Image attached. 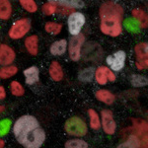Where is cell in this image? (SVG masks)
Segmentation results:
<instances>
[{"label": "cell", "mask_w": 148, "mask_h": 148, "mask_svg": "<svg viewBox=\"0 0 148 148\" xmlns=\"http://www.w3.org/2000/svg\"><path fill=\"white\" fill-rule=\"evenodd\" d=\"M13 132L21 145L27 148H39L46 139V133L33 116H23L16 121Z\"/></svg>", "instance_id": "6da1fadb"}, {"label": "cell", "mask_w": 148, "mask_h": 148, "mask_svg": "<svg viewBox=\"0 0 148 148\" xmlns=\"http://www.w3.org/2000/svg\"><path fill=\"white\" fill-rule=\"evenodd\" d=\"M101 31L103 34L111 37L121 35L123 27L121 20L123 17V8L113 1H107L100 7Z\"/></svg>", "instance_id": "7a4b0ae2"}, {"label": "cell", "mask_w": 148, "mask_h": 148, "mask_svg": "<svg viewBox=\"0 0 148 148\" xmlns=\"http://www.w3.org/2000/svg\"><path fill=\"white\" fill-rule=\"evenodd\" d=\"M64 128L68 134L73 135V136H84L88 130L84 121L77 118V116L68 119L65 123Z\"/></svg>", "instance_id": "3957f363"}, {"label": "cell", "mask_w": 148, "mask_h": 148, "mask_svg": "<svg viewBox=\"0 0 148 148\" xmlns=\"http://www.w3.org/2000/svg\"><path fill=\"white\" fill-rule=\"evenodd\" d=\"M31 29V24L28 19L24 18L16 21L12 25L11 29L9 30V37L13 40L21 39L25 36Z\"/></svg>", "instance_id": "277c9868"}, {"label": "cell", "mask_w": 148, "mask_h": 148, "mask_svg": "<svg viewBox=\"0 0 148 148\" xmlns=\"http://www.w3.org/2000/svg\"><path fill=\"white\" fill-rule=\"evenodd\" d=\"M84 40H85V37L80 34L73 36V38L70 39L68 51H69V56H70L71 60L77 61L80 59L81 47H82V45H83V42H84Z\"/></svg>", "instance_id": "5b68a950"}, {"label": "cell", "mask_w": 148, "mask_h": 148, "mask_svg": "<svg viewBox=\"0 0 148 148\" xmlns=\"http://www.w3.org/2000/svg\"><path fill=\"white\" fill-rule=\"evenodd\" d=\"M85 24V17L80 12H72L68 18V30L72 36L80 34Z\"/></svg>", "instance_id": "8992f818"}, {"label": "cell", "mask_w": 148, "mask_h": 148, "mask_svg": "<svg viewBox=\"0 0 148 148\" xmlns=\"http://www.w3.org/2000/svg\"><path fill=\"white\" fill-rule=\"evenodd\" d=\"M102 125L103 130L107 134H114L116 132V123L114 121L113 113L110 110H103L102 111Z\"/></svg>", "instance_id": "52a82bcc"}, {"label": "cell", "mask_w": 148, "mask_h": 148, "mask_svg": "<svg viewBox=\"0 0 148 148\" xmlns=\"http://www.w3.org/2000/svg\"><path fill=\"white\" fill-rule=\"evenodd\" d=\"M125 52L123 51H119L113 56H109L107 57V63L110 65V67L113 69L114 71H120L121 69L125 66Z\"/></svg>", "instance_id": "ba28073f"}, {"label": "cell", "mask_w": 148, "mask_h": 148, "mask_svg": "<svg viewBox=\"0 0 148 148\" xmlns=\"http://www.w3.org/2000/svg\"><path fill=\"white\" fill-rule=\"evenodd\" d=\"M95 79L100 85L107 84L108 81L114 82L116 80V75L113 73V71L106 66H100L95 71Z\"/></svg>", "instance_id": "9c48e42d"}, {"label": "cell", "mask_w": 148, "mask_h": 148, "mask_svg": "<svg viewBox=\"0 0 148 148\" xmlns=\"http://www.w3.org/2000/svg\"><path fill=\"white\" fill-rule=\"evenodd\" d=\"M15 51L13 49L8 47L7 45L0 46V64L1 65H8L15 60Z\"/></svg>", "instance_id": "30bf717a"}, {"label": "cell", "mask_w": 148, "mask_h": 148, "mask_svg": "<svg viewBox=\"0 0 148 148\" xmlns=\"http://www.w3.org/2000/svg\"><path fill=\"white\" fill-rule=\"evenodd\" d=\"M24 76L26 78V83L29 85H33L39 82L40 80V71L38 67L32 66L24 70Z\"/></svg>", "instance_id": "8fae6325"}, {"label": "cell", "mask_w": 148, "mask_h": 148, "mask_svg": "<svg viewBox=\"0 0 148 148\" xmlns=\"http://www.w3.org/2000/svg\"><path fill=\"white\" fill-rule=\"evenodd\" d=\"M49 75L53 81H61L63 78V70L61 65L57 61H52L49 66Z\"/></svg>", "instance_id": "7c38bea8"}, {"label": "cell", "mask_w": 148, "mask_h": 148, "mask_svg": "<svg viewBox=\"0 0 148 148\" xmlns=\"http://www.w3.org/2000/svg\"><path fill=\"white\" fill-rule=\"evenodd\" d=\"M38 37L37 36H30L25 40V47L28 49L32 56H37L38 54V49H39V45H38Z\"/></svg>", "instance_id": "4fadbf2b"}, {"label": "cell", "mask_w": 148, "mask_h": 148, "mask_svg": "<svg viewBox=\"0 0 148 148\" xmlns=\"http://www.w3.org/2000/svg\"><path fill=\"white\" fill-rule=\"evenodd\" d=\"M67 42L65 40H59L54 42L51 47V53L52 56H62L66 51Z\"/></svg>", "instance_id": "5bb4252c"}, {"label": "cell", "mask_w": 148, "mask_h": 148, "mask_svg": "<svg viewBox=\"0 0 148 148\" xmlns=\"http://www.w3.org/2000/svg\"><path fill=\"white\" fill-rule=\"evenodd\" d=\"M12 14V5L9 0H0V20H7Z\"/></svg>", "instance_id": "9a60e30c"}, {"label": "cell", "mask_w": 148, "mask_h": 148, "mask_svg": "<svg viewBox=\"0 0 148 148\" xmlns=\"http://www.w3.org/2000/svg\"><path fill=\"white\" fill-rule=\"evenodd\" d=\"M49 1L63 7H69V8H82V7H84V2L82 0H49Z\"/></svg>", "instance_id": "2e32d148"}, {"label": "cell", "mask_w": 148, "mask_h": 148, "mask_svg": "<svg viewBox=\"0 0 148 148\" xmlns=\"http://www.w3.org/2000/svg\"><path fill=\"white\" fill-rule=\"evenodd\" d=\"M135 54L137 57V61L148 60V44L147 42H140L135 46Z\"/></svg>", "instance_id": "e0dca14e"}, {"label": "cell", "mask_w": 148, "mask_h": 148, "mask_svg": "<svg viewBox=\"0 0 148 148\" xmlns=\"http://www.w3.org/2000/svg\"><path fill=\"white\" fill-rule=\"evenodd\" d=\"M96 98L99 101H101L103 103L107 105H111L114 102V95L113 93H111L108 90H99L96 92Z\"/></svg>", "instance_id": "ac0fdd59"}, {"label": "cell", "mask_w": 148, "mask_h": 148, "mask_svg": "<svg viewBox=\"0 0 148 148\" xmlns=\"http://www.w3.org/2000/svg\"><path fill=\"white\" fill-rule=\"evenodd\" d=\"M132 16L135 20H137L139 22L140 28H147L148 19H147V14L144 11L140 10V9H133Z\"/></svg>", "instance_id": "d6986e66"}, {"label": "cell", "mask_w": 148, "mask_h": 148, "mask_svg": "<svg viewBox=\"0 0 148 148\" xmlns=\"http://www.w3.org/2000/svg\"><path fill=\"white\" fill-rule=\"evenodd\" d=\"M141 146H143L142 141L136 134L128 136L127 140L120 145V147H141Z\"/></svg>", "instance_id": "ffe728a7"}, {"label": "cell", "mask_w": 148, "mask_h": 148, "mask_svg": "<svg viewBox=\"0 0 148 148\" xmlns=\"http://www.w3.org/2000/svg\"><path fill=\"white\" fill-rule=\"evenodd\" d=\"M18 72V67L14 65L10 66H4V67L0 68V78L2 79H7L14 76Z\"/></svg>", "instance_id": "44dd1931"}, {"label": "cell", "mask_w": 148, "mask_h": 148, "mask_svg": "<svg viewBox=\"0 0 148 148\" xmlns=\"http://www.w3.org/2000/svg\"><path fill=\"white\" fill-rule=\"evenodd\" d=\"M88 114H89L90 118V126H91V128H93L94 130H98L100 128V126H101V121H100L98 114L93 109H90L88 111Z\"/></svg>", "instance_id": "7402d4cb"}, {"label": "cell", "mask_w": 148, "mask_h": 148, "mask_svg": "<svg viewBox=\"0 0 148 148\" xmlns=\"http://www.w3.org/2000/svg\"><path fill=\"white\" fill-rule=\"evenodd\" d=\"M130 82L132 86L134 87H143L147 84V78L142 75H138V74H133L130 77Z\"/></svg>", "instance_id": "603a6c76"}, {"label": "cell", "mask_w": 148, "mask_h": 148, "mask_svg": "<svg viewBox=\"0 0 148 148\" xmlns=\"http://www.w3.org/2000/svg\"><path fill=\"white\" fill-rule=\"evenodd\" d=\"M45 29L47 33L51 35H58L60 33L61 29H62V25L58 23H54V22H47L45 26Z\"/></svg>", "instance_id": "cb8c5ba5"}, {"label": "cell", "mask_w": 148, "mask_h": 148, "mask_svg": "<svg viewBox=\"0 0 148 148\" xmlns=\"http://www.w3.org/2000/svg\"><path fill=\"white\" fill-rule=\"evenodd\" d=\"M21 5L25 10H27L30 13H35L38 10V6L36 4L35 0H19Z\"/></svg>", "instance_id": "d4e9b609"}, {"label": "cell", "mask_w": 148, "mask_h": 148, "mask_svg": "<svg viewBox=\"0 0 148 148\" xmlns=\"http://www.w3.org/2000/svg\"><path fill=\"white\" fill-rule=\"evenodd\" d=\"M66 148H87V142L82 139H71L65 143Z\"/></svg>", "instance_id": "484cf974"}, {"label": "cell", "mask_w": 148, "mask_h": 148, "mask_svg": "<svg viewBox=\"0 0 148 148\" xmlns=\"http://www.w3.org/2000/svg\"><path fill=\"white\" fill-rule=\"evenodd\" d=\"M125 26L130 32L132 33H137L140 29L139 22L137 20H135V19H127V20H125Z\"/></svg>", "instance_id": "4316f807"}, {"label": "cell", "mask_w": 148, "mask_h": 148, "mask_svg": "<svg viewBox=\"0 0 148 148\" xmlns=\"http://www.w3.org/2000/svg\"><path fill=\"white\" fill-rule=\"evenodd\" d=\"M11 92L14 96H17V97H20V96H23L24 93H25V90H24L23 86L20 84L17 81H13L11 83Z\"/></svg>", "instance_id": "83f0119b"}, {"label": "cell", "mask_w": 148, "mask_h": 148, "mask_svg": "<svg viewBox=\"0 0 148 148\" xmlns=\"http://www.w3.org/2000/svg\"><path fill=\"white\" fill-rule=\"evenodd\" d=\"M42 11L46 15H52L53 13H56L57 11V6L56 3H52V2H47V3L44 4L42 6Z\"/></svg>", "instance_id": "f1b7e54d"}, {"label": "cell", "mask_w": 148, "mask_h": 148, "mask_svg": "<svg viewBox=\"0 0 148 148\" xmlns=\"http://www.w3.org/2000/svg\"><path fill=\"white\" fill-rule=\"evenodd\" d=\"M11 126V121L10 120H4L0 121V136H3L8 133Z\"/></svg>", "instance_id": "f546056e"}, {"label": "cell", "mask_w": 148, "mask_h": 148, "mask_svg": "<svg viewBox=\"0 0 148 148\" xmlns=\"http://www.w3.org/2000/svg\"><path fill=\"white\" fill-rule=\"evenodd\" d=\"M93 69L92 68H87L85 70H83L82 72L80 73V79L87 82V81H90L92 80V77H93Z\"/></svg>", "instance_id": "4dcf8cb0"}, {"label": "cell", "mask_w": 148, "mask_h": 148, "mask_svg": "<svg viewBox=\"0 0 148 148\" xmlns=\"http://www.w3.org/2000/svg\"><path fill=\"white\" fill-rule=\"evenodd\" d=\"M147 64H148V60L137 61V62H136V67L139 69V70H142V69H144V68H147Z\"/></svg>", "instance_id": "1f68e13d"}, {"label": "cell", "mask_w": 148, "mask_h": 148, "mask_svg": "<svg viewBox=\"0 0 148 148\" xmlns=\"http://www.w3.org/2000/svg\"><path fill=\"white\" fill-rule=\"evenodd\" d=\"M6 97V92H5V89H4L3 86H0V100L4 99Z\"/></svg>", "instance_id": "d6a6232c"}, {"label": "cell", "mask_w": 148, "mask_h": 148, "mask_svg": "<svg viewBox=\"0 0 148 148\" xmlns=\"http://www.w3.org/2000/svg\"><path fill=\"white\" fill-rule=\"evenodd\" d=\"M4 110H5V107L2 106V105H0V114H1L2 112H4Z\"/></svg>", "instance_id": "836d02e7"}, {"label": "cell", "mask_w": 148, "mask_h": 148, "mask_svg": "<svg viewBox=\"0 0 148 148\" xmlns=\"http://www.w3.org/2000/svg\"><path fill=\"white\" fill-rule=\"evenodd\" d=\"M4 146V141L2 139H0V148H2Z\"/></svg>", "instance_id": "e575fe53"}]
</instances>
